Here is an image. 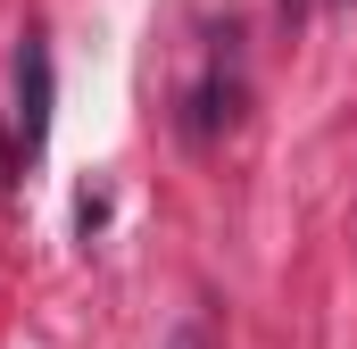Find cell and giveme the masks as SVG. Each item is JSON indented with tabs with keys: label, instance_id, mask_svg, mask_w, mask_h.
<instances>
[{
	"label": "cell",
	"instance_id": "cell-1",
	"mask_svg": "<svg viewBox=\"0 0 357 349\" xmlns=\"http://www.w3.org/2000/svg\"><path fill=\"white\" fill-rule=\"evenodd\" d=\"M50 100H59L50 42L25 34V42H17V158H25V167H42V150H50Z\"/></svg>",
	"mask_w": 357,
	"mask_h": 349
},
{
	"label": "cell",
	"instance_id": "cell-2",
	"mask_svg": "<svg viewBox=\"0 0 357 349\" xmlns=\"http://www.w3.org/2000/svg\"><path fill=\"white\" fill-rule=\"evenodd\" d=\"M167 349H216V333H208V316L191 308V316H175V333H167Z\"/></svg>",
	"mask_w": 357,
	"mask_h": 349
},
{
	"label": "cell",
	"instance_id": "cell-3",
	"mask_svg": "<svg viewBox=\"0 0 357 349\" xmlns=\"http://www.w3.org/2000/svg\"><path fill=\"white\" fill-rule=\"evenodd\" d=\"M282 17H291V25H299V17H307V0H282Z\"/></svg>",
	"mask_w": 357,
	"mask_h": 349
}]
</instances>
